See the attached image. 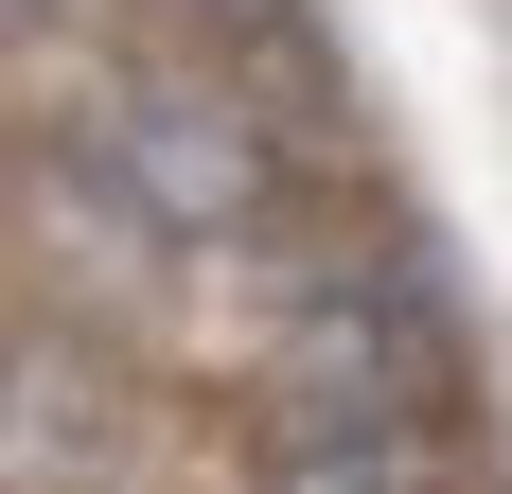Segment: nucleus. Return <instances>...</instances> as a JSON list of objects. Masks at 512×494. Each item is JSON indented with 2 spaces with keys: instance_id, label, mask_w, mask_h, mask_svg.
I'll list each match as a JSON object with an SVG mask.
<instances>
[{
  "instance_id": "obj_3",
  "label": "nucleus",
  "mask_w": 512,
  "mask_h": 494,
  "mask_svg": "<svg viewBox=\"0 0 512 494\" xmlns=\"http://www.w3.org/2000/svg\"><path fill=\"white\" fill-rule=\"evenodd\" d=\"M159 424L124 389V353L71 336V318H0V494H142Z\"/></svg>"
},
{
  "instance_id": "obj_5",
  "label": "nucleus",
  "mask_w": 512,
  "mask_h": 494,
  "mask_svg": "<svg viewBox=\"0 0 512 494\" xmlns=\"http://www.w3.org/2000/svg\"><path fill=\"white\" fill-rule=\"evenodd\" d=\"M248 494H477L460 424H265Z\"/></svg>"
},
{
  "instance_id": "obj_4",
  "label": "nucleus",
  "mask_w": 512,
  "mask_h": 494,
  "mask_svg": "<svg viewBox=\"0 0 512 494\" xmlns=\"http://www.w3.org/2000/svg\"><path fill=\"white\" fill-rule=\"evenodd\" d=\"M159 36L195 53V71H230V89L265 106V124H336V36H318V0H159Z\"/></svg>"
},
{
  "instance_id": "obj_6",
  "label": "nucleus",
  "mask_w": 512,
  "mask_h": 494,
  "mask_svg": "<svg viewBox=\"0 0 512 494\" xmlns=\"http://www.w3.org/2000/svg\"><path fill=\"white\" fill-rule=\"evenodd\" d=\"M36 18H71V0H0V36H36Z\"/></svg>"
},
{
  "instance_id": "obj_2",
  "label": "nucleus",
  "mask_w": 512,
  "mask_h": 494,
  "mask_svg": "<svg viewBox=\"0 0 512 494\" xmlns=\"http://www.w3.org/2000/svg\"><path fill=\"white\" fill-rule=\"evenodd\" d=\"M265 424H460V318L407 265H301L265 336Z\"/></svg>"
},
{
  "instance_id": "obj_1",
  "label": "nucleus",
  "mask_w": 512,
  "mask_h": 494,
  "mask_svg": "<svg viewBox=\"0 0 512 494\" xmlns=\"http://www.w3.org/2000/svg\"><path fill=\"white\" fill-rule=\"evenodd\" d=\"M89 177H106V212L142 247H212V265H248V247L301 230V124H265L195 53H142L89 106Z\"/></svg>"
}]
</instances>
